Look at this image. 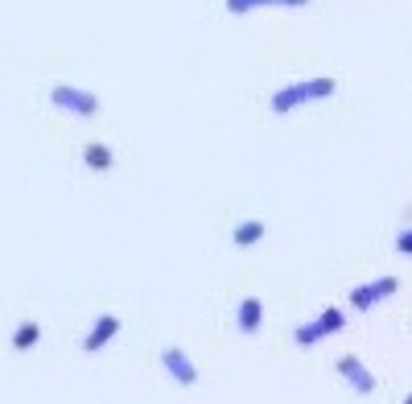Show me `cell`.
Listing matches in <instances>:
<instances>
[{
	"label": "cell",
	"mask_w": 412,
	"mask_h": 404,
	"mask_svg": "<svg viewBox=\"0 0 412 404\" xmlns=\"http://www.w3.org/2000/svg\"><path fill=\"white\" fill-rule=\"evenodd\" d=\"M334 79L330 75H321V79H305V83H293V87H280L268 99V107H273L276 116H289V112H297L301 103H314V99H330L334 95Z\"/></svg>",
	"instance_id": "obj_1"
},
{
	"label": "cell",
	"mask_w": 412,
	"mask_h": 404,
	"mask_svg": "<svg viewBox=\"0 0 412 404\" xmlns=\"http://www.w3.org/2000/svg\"><path fill=\"white\" fill-rule=\"evenodd\" d=\"M49 103L62 107V112H75L79 120L99 116V95H91V91H83V87H70V83H54L49 87Z\"/></svg>",
	"instance_id": "obj_2"
},
{
	"label": "cell",
	"mask_w": 412,
	"mask_h": 404,
	"mask_svg": "<svg viewBox=\"0 0 412 404\" xmlns=\"http://www.w3.org/2000/svg\"><path fill=\"white\" fill-rule=\"evenodd\" d=\"M346 326V310H338V306H330V310H321L314 322H305V326H297L293 330V343L297 347H314L321 338H330V334H338Z\"/></svg>",
	"instance_id": "obj_3"
},
{
	"label": "cell",
	"mask_w": 412,
	"mask_h": 404,
	"mask_svg": "<svg viewBox=\"0 0 412 404\" xmlns=\"http://www.w3.org/2000/svg\"><path fill=\"white\" fill-rule=\"evenodd\" d=\"M334 367H338V375H342V380H346L359 396H371V392H375V384H379V380L367 371V363L359 359V355H338V363H334Z\"/></svg>",
	"instance_id": "obj_4"
},
{
	"label": "cell",
	"mask_w": 412,
	"mask_h": 404,
	"mask_svg": "<svg viewBox=\"0 0 412 404\" xmlns=\"http://www.w3.org/2000/svg\"><path fill=\"white\" fill-rule=\"evenodd\" d=\"M161 367H165L169 380L182 384V388H194V384H198V367H194V359L185 355L182 347H165V351H161Z\"/></svg>",
	"instance_id": "obj_5"
},
{
	"label": "cell",
	"mask_w": 412,
	"mask_h": 404,
	"mask_svg": "<svg viewBox=\"0 0 412 404\" xmlns=\"http://www.w3.org/2000/svg\"><path fill=\"white\" fill-rule=\"evenodd\" d=\"M116 334H120V317L116 314H99L95 317V326L87 330V338H83V355H99Z\"/></svg>",
	"instance_id": "obj_6"
},
{
	"label": "cell",
	"mask_w": 412,
	"mask_h": 404,
	"mask_svg": "<svg viewBox=\"0 0 412 404\" xmlns=\"http://www.w3.org/2000/svg\"><path fill=\"white\" fill-rule=\"evenodd\" d=\"M235 326L243 334H260V326H264V301L260 297H243L235 306Z\"/></svg>",
	"instance_id": "obj_7"
},
{
	"label": "cell",
	"mask_w": 412,
	"mask_h": 404,
	"mask_svg": "<svg viewBox=\"0 0 412 404\" xmlns=\"http://www.w3.org/2000/svg\"><path fill=\"white\" fill-rule=\"evenodd\" d=\"M83 165H87L91 174H107V170L116 165V153H112L107 144L91 140V144H83Z\"/></svg>",
	"instance_id": "obj_8"
},
{
	"label": "cell",
	"mask_w": 412,
	"mask_h": 404,
	"mask_svg": "<svg viewBox=\"0 0 412 404\" xmlns=\"http://www.w3.org/2000/svg\"><path fill=\"white\" fill-rule=\"evenodd\" d=\"M264 235H268V223H264V219H247V223L231 227V244H235V248H252V244H260Z\"/></svg>",
	"instance_id": "obj_9"
},
{
	"label": "cell",
	"mask_w": 412,
	"mask_h": 404,
	"mask_svg": "<svg viewBox=\"0 0 412 404\" xmlns=\"http://www.w3.org/2000/svg\"><path fill=\"white\" fill-rule=\"evenodd\" d=\"M38 338H42V322H21L17 330H13V351H33L38 347Z\"/></svg>",
	"instance_id": "obj_10"
},
{
	"label": "cell",
	"mask_w": 412,
	"mask_h": 404,
	"mask_svg": "<svg viewBox=\"0 0 412 404\" xmlns=\"http://www.w3.org/2000/svg\"><path fill=\"white\" fill-rule=\"evenodd\" d=\"M375 306H379L375 285H359V289H351V310H355V314H367V310H375Z\"/></svg>",
	"instance_id": "obj_11"
},
{
	"label": "cell",
	"mask_w": 412,
	"mask_h": 404,
	"mask_svg": "<svg viewBox=\"0 0 412 404\" xmlns=\"http://www.w3.org/2000/svg\"><path fill=\"white\" fill-rule=\"evenodd\" d=\"M260 4H310V0H227V13H252Z\"/></svg>",
	"instance_id": "obj_12"
},
{
	"label": "cell",
	"mask_w": 412,
	"mask_h": 404,
	"mask_svg": "<svg viewBox=\"0 0 412 404\" xmlns=\"http://www.w3.org/2000/svg\"><path fill=\"white\" fill-rule=\"evenodd\" d=\"M371 285H375V297H379V301H388V297L400 289V280H396V276H379V280H371Z\"/></svg>",
	"instance_id": "obj_13"
},
{
	"label": "cell",
	"mask_w": 412,
	"mask_h": 404,
	"mask_svg": "<svg viewBox=\"0 0 412 404\" xmlns=\"http://www.w3.org/2000/svg\"><path fill=\"white\" fill-rule=\"evenodd\" d=\"M396 252H400V256H412V227H404V231L396 235Z\"/></svg>",
	"instance_id": "obj_14"
},
{
	"label": "cell",
	"mask_w": 412,
	"mask_h": 404,
	"mask_svg": "<svg viewBox=\"0 0 412 404\" xmlns=\"http://www.w3.org/2000/svg\"><path fill=\"white\" fill-rule=\"evenodd\" d=\"M404 404H412V392H409V396H404Z\"/></svg>",
	"instance_id": "obj_15"
}]
</instances>
